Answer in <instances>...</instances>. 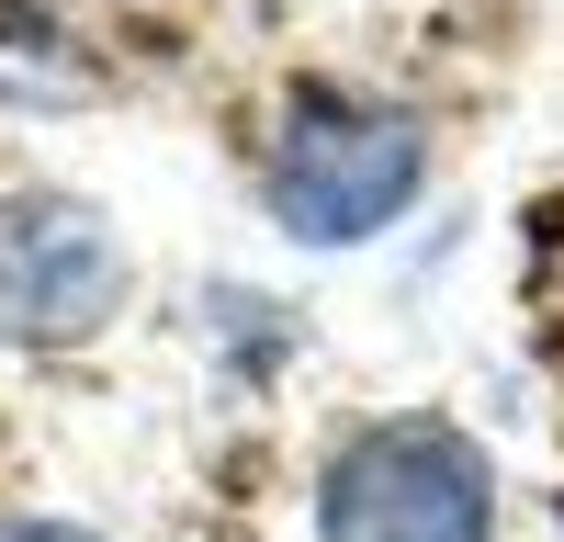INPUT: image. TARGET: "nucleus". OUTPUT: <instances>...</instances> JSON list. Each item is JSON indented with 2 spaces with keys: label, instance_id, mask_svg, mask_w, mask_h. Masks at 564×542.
Wrapping results in <instances>:
<instances>
[{
  "label": "nucleus",
  "instance_id": "obj_1",
  "mask_svg": "<svg viewBox=\"0 0 564 542\" xmlns=\"http://www.w3.org/2000/svg\"><path fill=\"white\" fill-rule=\"evenodd\" d=\"M316 542H497V464L452 419H361L316 464Z\"/></svg>",
  "mask_w": 564,
  "mask_h": 542
},
{
  "label": "nucleus",
  "instance_id": "obj_2",
  "mask_svg": "<svg viewBox=\"0 0 564 542\" xmlns=\"http://www.w3.org/2000/svg\"><path fill=\"white\" fill-rule=\"evenodd\" d=\"M430 181V136L395 102H350V90H316L294 102V124L271 136V215L282 238L305 249H361L417 204Z\"/></svg>",
  "mask_w": 564,
  "mask_h": 542
},
{
  "label": "nucleus",
  "instance_id": "obj_3",
  "mask_svg": "<svg viewBox=\"0 0 564 542\" xmlns=\"http://www.w3.org/2000/svg\"><path fill=\"white\" fill-rule=\"evenodd\" d=\"M124 305V238L79 193H0V339L68 350L113 328Z\"/></svg>",
  "mask_w": 564,
  "mask_h": 542
},
{
  "label": "nucleus",
  "instance_id": "obj_4",
  "mask_svg": "<svg viewBox=\"0 0 564 542\" xmlns=\"http://www.w3.org/2000/svg\"><path fill=\"white\" fill-rule=\"evenodd\" d=\"M0 542H102V531H79V520H12Z\"/></svg>",
  "mask_w": 564,
  "mask_h": 542
}]
</instances>
